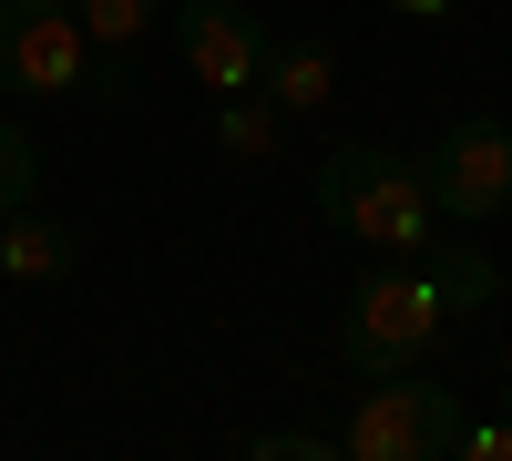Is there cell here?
Segmentation results:
<instances>
[{
  "instance_id": "1",
  "label": "cell",
  "mask_w": 512,
  "mask_h": 461,
  "mask_svg": "<svg viewBox=\"0 0 512 461\" xmlns=\"http://www.w3.org/2000/svg\"><path fill=\"white\" fill-rule=\"evenodd\" d=\"M441 287L420 277V257L410 267H379V277H359L349 287V308H338V328H328V349H338V369L349 380H390V369H420V349L441 339Z\"/></svg>"
},
{
  "instance_id": "2",
  "label": "cell",
  "mask_w": 512,
  "mask_h": 461,
  "mask_svg": "<svg viewBox=\"0 0 512 461\" xmlns=\"http://www.w3.org/2000/svg\"><path fill=\"white\" fill-rule=\"evenodd\" d=\"M318 216L349 226V236H369V246L420 257V246H431V185H420V164H400L390 144H328V164H318Z\"/></svg>"
},
{
  "instance_id": "3",
  "label": "cell",
  "mask_w": 512,
  "mask_h": 461,
  "mask_svg": "<svg viewBox=\"0 0 512 461\" xmlns=\"http://www.w3.org/2000/svg\"><path fill=\"white\" fill-rule=\"evenodd\" d=\"M338 451L349 461H441V451H461V400L431 390L420 369H390L379 390H359Z\"/></svg>"
},
{
  "instance_id": "4",
  "label": "cell",
  "mask_w": 512,
  "mask_h": 461,
  "mask_svg": "<svg viewBox=\"0 0 512 461\" xmlns=\"http://www.w3.org/2000/svg\"><path fill=\"white\" fill-rule=\"evenodd\" d=\"M420 185H431V216H451V226H492L502 205H512V123H492V113L451 123V134L420 154Z\"/></svg>"
},
{
  "instance_id": "5",
  "label": "cell",
  "mask_w": 512,
  "mask_h": 461,
  "mask_svg": "<svg viewBox=\"0 0 512 461\" xmlns=\"http://www.w3.org/2000/svg\"><path fill=\"white\" fill-rule=\"evenodd\" d=\"M82 82V11L0 0V93H72Z\"/></svg>"
},
{
  "instance_id": "6",
  "label": "cell",
  "mask_w": 512,
  "mask_h": 461,
  "mask_svg": "<svg viewBox=\"0 0 512 461\" xmlns=\"http://www.w3.org/2000/svg\"><path fill=\"white\" fill-rule=\"evenodd\" d=\"M175 62L195 82H216V93H246V82L267 72V31H256V11H236V0H175Z\"/></svg>"
},
{
  "instance_id": "7",
  "label": "cell",
  "mask_w": 512,
  "mask_h": 461,
  "mask_svg": "<svg viewBox=\"0 0 512 461\" xmlns=\"http://www.w3.org/2000/svg\"><path fill=\"white\" fill-rule=\"evenodd\" d=\"M72 267H82V226H52V216H31V205H11V216H0V277L62 287Z\"/></svg>"
},
{
  "instance_id": "8",
  "label": "cell",
  "mask_w": 512,
  "mask_h": 461,
  "mask_svg": "<svg viewBox=\"0 0 512 461\" xmlns=\"http://www.w3.org/2000/svg\"><path fill=\"white\" fill-rule=\"evenodd\" d=\"M338 82V52L328 41H267V72H256V93H267L277 113H318Z\"/></svg>"
},
{
  "instance_id": "9",
  "label": "cell",
  "mask_w": 512,
  "mask_h": 461,
  "mask_svg": "<svg viewBox=\"0 0 512 461\" xmlns=\"http://www.w3.org/2000/svg\"><path fill=\"white\" fill-rule=\"evenodd\" d=\"M82 11V41H103V52L123 62V52H144V31L164 21V0H72Z\"/></svg>"
},
{
  "instance_id": "10",
  "label": "cell",
  "mask_w": 512,
  "mask_h": 461,
  "mask_svg": "<svg viewBox=\"0 0 512 461\" xmlns=\"http://www.w3.org/2000/svg\"><path fill=\"white\" fill-rule=\"evenodd\" d=\"M420 277L441 287V308H492V298H502V277H492V257H482V246H441V257L420 267Z\"/></svg>"
},
{
  "instance_id": "11",
  "label": "cell",
  "mask_w": 512,
  "mask_h": 461,
  "mask_svg": "<svg viewBox=\"0 0 512 461\" xmlns=\"http://www.w3.org/2000/svg\"><path fill=\"white\" fill-rule=\"evenodd\" d=\"M277 144H287V113L256 93V82H246V93H226V154H277Z\"/></svg>"
},
{
  "instance_id": "12",
  "label": "cell",
  "mask_w": 512,
  "mask_h": 461,
  "mask_svg": "<svg viewBox=\"0 0 512 461\" xmlns=\"http://www.w3.org/2000/svg\"><path fill=\"white\" fill-rule=\"evenodd\" d=\"M31 185H41V134L0 123V216H11V205H31Z\"/></svg>"
},
{
  "instance_id": "13",
  "label": "cell",
  "mask_w": 512,
  "mask_h": 461,
  "mask_svg": "<svg viewBox=\"0 0 512 461\" xmlns=\"http://www.w3.org/2000/svg\"><path fill=\"white\" fill-rule=\"evenodd\" d=\"M328 451H338L328 431H256L246 441V461H328Z\"/></svg>"
},
{
  "instance_id": "14",
  "label": "cell",
  "mask_w": 512,
  "mask_h": 461,
  "mask_svg": "<svg viewBox=\"0 0 512 461\" xmlns=\"http://www.w3.org/2000/svg\"><path fill=\"white\" fill-rule=\"evenodd\" d=\"M461 451H472V461H512V410H502V421H461Z\"/></svg>"
},
{
  "instance_id": "15",
  "label": "cell",
  "mask_w": 512,
  "mask_h": 461,
  "mask_svg": "<svg viewBox=\"0 0 512 461\" xmlns=\"http://www.w3.org/2000/svg\"><path fill=\"white\" fill-rule=\"evenodd\" d=\"M390 11H420V21H441V11H451V0H390Z\"/></svg>"
},
{
  "instance_id": "16",
  "label": "cell",
  "mask_w": 512,
  "mask_h": 461,
  "mask_svg": "<svg viewBox=\"0 0 512 461\" xmlns=\"http://www.w3.org/2000/svg\"><path fill=\"white\" fill-rule=\"evenodd\" d=\"M502 410H512V380H502Z\"/></svg>"
}]
</instances>
